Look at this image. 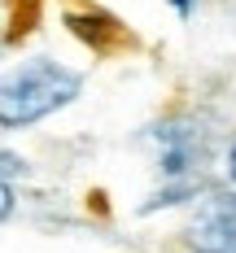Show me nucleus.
I'll return each mask as SVG.
<instances>
[{"instance_id": "1", "label": "nucleus", "mask_w": 236, "mask_h": 253, "mask_svg": "<svg viewBox=\"0 0 236 253\" xmlns=\"http://www.w3.org/2000/svg\"><path fill=\"white\" fill-rule=\"evenodd\" d=\"M79 87L83 79L48 57H35L18 70H9L0 79V131H18V126H31L66 109L79 96Z\"/></svg>"}, {"instance_id": "2", "label": "nucleus", "mask_w": 236, "mask_h": 253, "mask_svg": "<svg viewBox=\"0 0 236 253\" xmlns=\"http://www.w3.org/2000/svg\"><path fill=\"white\" fill-rule=\"evenodd\" d=\"M192 253H236V192H210L188 223Z\"/></svg>"}, {"instance_id": "3", "label": "nucleus", "mask_w": 236, "mask_h": 253, "mask_svg": "<svg viewBox=\"0 0 236 253\" xmlns=\"http://www.w3.org/2000/svg\"><path fill=\"white\" fill-rule=\"evenodd\" d=\"M149 140L157 144V166H162V175L180 179L188 175L201 157H206V140H201V131H192V123H162L149 131Z\"/></svg>"}, {"instance_id": "4", "label": "nucleus", "mask_w": 236, "mask_h": 253, "mask_svg": "<svg viewBox=\"0 0 236 253\" xmlns=\"http://www.w3.org/2000/svg\"><path fill=\"white\" fill-rule=\"evenodd\" d=\"M66 26L75 31L83 44H92L96 52H109V48H118V44H131V35L114 22L109 13H101V9H92V13H70Z\"/></svg>"}, {"instance_id": "5", "label": "nucleus", "mask_w": 236, "mask_h": 253, "mask_svg": "<svg viewBox=\"0 0 236 253\" xmlns=\"http://www.w3.org/2000/svg\"><path fill=\"white\" fill-rule=\"evenodd\" d=\"M35 4H40V0H26V4H18V18H13L9 40H18V35H26V31H31V22H35Z\"/></svg>"}, {"instance_id": "6", "label": "nucleus", "mask_w": 236, "mask_h": 253, "mask_svg": "<svg viewBox=\"0 0 236 253\" xmlns=\"http://www.w3.org/2000/svg\"><path fill=\"white\" fill-rule=\"evenodd\" d=\"M13 175H22V157L18 153H0V183H9Z\"/></svg>"}, {"instance_id": "7", "label": "nucleus", "mask_w": 236, "mask_h": 253, "mask_svg": "<svg viewBox=\"0 0 236 253\" xmlns=\"http://www.w3.org/2000/svg\"><path fill=\"white\" fill-rule=\"evenodd\" d=\"M9 214H13V188L0 183V218H9Z\"/></svg>"}, {"instance_id": "8", "label": "nucleus", "mask_w": 236, "mask_h": 253, "mask_svg": "<svg viewBox=\"0 0 236 253\" xmlns=\"http://www.w3.org/2000/svg\"><path fill=\"white\" fill-rule=\"evenodd\" d=\"M171 4H175L180 18H192V9H197V0H171Z\"/></svg>"}, {"instance_id": "9", "label": "nucleus", "mask_w": 236, "mask_h": 253, "mask_svg": "<svg viewBox=\"0 0 236 253\" xmlns=\"http://www.w3.org/2000/svg\"><path fill=\"white\" fill-rule=\"evenodd\" d=\"M228 175H232V183H236V144L228 149Z\"/></svg>"}]
</instances>
